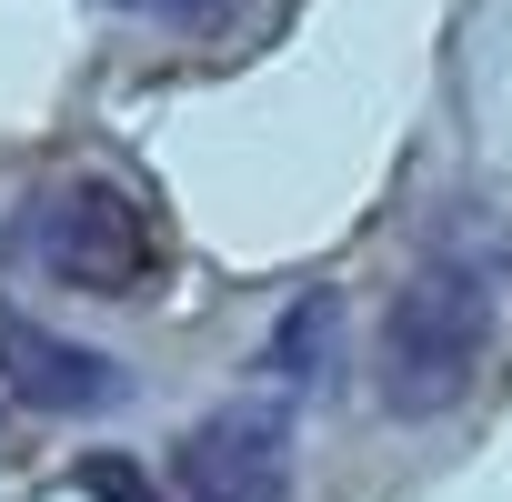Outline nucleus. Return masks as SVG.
<instances>
[{
    "instance_id": "obj_1",
    "label": "nucleus",
    "mask_w": 512,
    "mask_h": 502,
    "mask_svg": "<svg viewBox=\"0 0 512 502\" xmlns=\"http://www.w3.org/2000/svg\"><path fill=\"white\" fill-rule=\"evenodd\" d=\"M492 332H502V292L482 262H422L392 302H382V332H372V392L392 422H442L482 362H492Z\"/></svg>"
},
{
    "instance_id": "obj_2",
    "label": "nucleus",
    "mask_w": 512,
    "mask_h": 502,
    "mask_svg": "<svg viewBox=\"0 0 512 502\" xmlns=\"http://www.w3.org/2000/svg\"><path fill=\"white\" fill-rule=\"evenodd\" d=\"M31 262H41L51 282H71V292L131 302V292H151V272H161V231H151V211H141L121 181L81 171V181L41 191V211H31Z\"/></svg>"
},
{
    "instance_id": "obj_6",
    "label": "nucleus",
    "mask_w": 512,
    "mask_h": 502,
    "mask_svg": "<svg viewBox=\"0 0 512 502\" xmlns=\"http://www.w3.org/2000/svg\"><path fill=\"white\" fill-rule=\"evenodd\" d=\"M111 11H131V21H151V31H231L241 0H111Z\"/></svg>"
},
{
    "instance_id": "obj_3",
    "label": "nucleus",
    "mask_w": 512,
    "mask_h": 502,
    "mask_svg": "<svg viewBox=\"0 0 512 502\" xmlns=\"http://www.w3.org/2000/svg\"><path fill=\"white\" fill-rule=\"evenodd\" d=\"M181 492L191 502H292V402L241 392L211 422L181 432Z\"/></svg>"
},
{
    "instance_id": "obj_5",
    "label": "nucleus",
    "mask_w": 512,
    "mask_h": 502,
    "mask_svg": "<svg viewBox=\"0 0 512 502\" xmlns=\"http://www.w3.org/2000/svg\"><path fill=\"white\" fill-rule=\"evenodd\" d=\"M332 362H342V292H302V302L272 322L262 372L292 382V392H312V382H332Z\"/></svg>"
},
{
    "instance_id": "obj_4",
    "label": "nucleus",
    "mask_w": 512,
    "mask_h": 502,
    "mask_svg": "<svg viewBox=\"0 0 512 502\" xmlns=\"http://www.w3.org/2000/svg\"><path fill=\"white\" fill-rule=\"evenodd\" d=\"M0 392L31 402V412H51V422H91V412H111L131 392V372L111 352H91L71 332H41L31 312L0 302Z\"/></svg>"
},
{
    "instance_id": "obj_7",
    "label": "nucleus",
    "mask_w": 512,
    "mask_h": 502,
    "mask_svg": "<svg viewBox=\"0 0 512 502\" xmlns=\"http://www.w3.org/2000/svg\"><path fill=\"white\" fill-rule=\"evenodd\" d=\"M71 482H81L91 502H161V492H151V472H141L131 452H91V462H81Z\"/></svg>"
}]
</instances>
